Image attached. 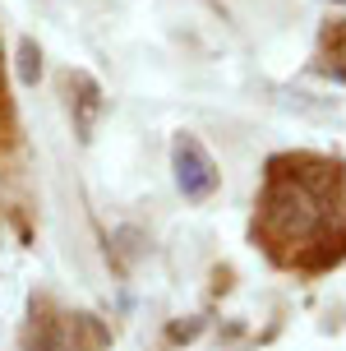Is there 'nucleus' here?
Instances as JSON below:
<instances>
[{"label": "nucleus", "mask_w": 346, "mask_h": 351, "mask_svg": "<svg viewBox=\"0 0 346 351\" xmlns=\"http://www.w3.org/2000/svg\"><path fill=\"white\" fill-rule=\"evenodd\" d=\"M323 222V208H319V194L295 180V176H277L273 185L263 190V227L277 241H310Z\"/></svg>", "instance_id": "obj_1"}, {"label": "nucleus", "mask_w": 346, "mask_h": 351, "mask_svg": "<svg viewBox=\"0 0 346 351\" xmlns=\"http://www.w3.org/2000/svg\"><path fill=\"white\" fill-rule=\"evenodd\" d=\"M171 171L185 199H208L217 190V162L208 158V148L194 134H175L171 143Z\"/></svg>", "instance_id": "obj_2"}, {"label": "nucleus", "mask_w": 346, "mask_h": 351, "mask_svg": "<svg viewBox=\"0 0 346 351\" xmlns=\"http://www.w3.org/2000/svg\"><path fill=\"white\" fill-rule=\"evenodd\" d=\"M28 351H79V342H74V333H69L65 324L47 319V324H37L33 333H28Z\"/></svg>", "instance_id": "obj_3"}, {"label": "nucleus", "mask_w": 346, "mask_h": 351, "mask_svg": "<svg viewBox=\"0 0 346 351\" xmlns=\"http://www.w3.org/2000/svg\"><path fill=\"white\" fill-rule=\"evenodd\" d=\"M74 88L84 93V97H79V111H84V116H79V130H84V139H88V125H92L97 106H102V93H97V84H92L88 74H74Z\"/></svg>", "instance_id": "obj_4"}, {"label": "nucleus", "mask_w": 346, "mask_h": 351, "mask_svg": "<svg viewBox=\"0 0 346 351\" xmlns=\"http://www.w3.org/2000/svg\"><path fill=\"white\" fill-rule=\"evenodd\" d=\"M37 79H42V51H37L33 37H23V42H18V84L33 88Z\"/></svg>", "instance_id": "obj_5"}, {"label": "nucleus", "mask_w": 346, "mask_h": 351, "mask_svg": "<svg viewBox=\"0 0 346 351\" xmlns=\"http://www.w3.org/2000/svg\"><path fill=\"white\" fill-rule=\"evenodd\" d=\"M116 245H121V263H134L138 254L148 250V236H143L138 227H121L116 231Z\"/></svg>", "instance_id": "obj_6"}, {"label": "nucleus", "mask_w": 346, "mask_h": 351, "mask_svg": "<svg viewBox=\"0 0 346 351\" xmlns=\"http://www.w3.org/2000/svg\"><path fill=\"white\" fill-rule=\"evenodd\" d=\"M194 333H199V324H175V328H171L175 342H180V337H194Z\"/></svg>", "instance_id": "obj_7"}]
</instances>
